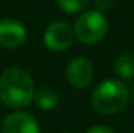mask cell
Instances as JSON below:
<instances>
[{
    "mask_svg": "<svg viewBox=\"0 0 134 133\" xmlns=\"http://www.w3.org/2000/svg\"><path fill=\"white\" fill-rule=\"evenodd\" d=\"M94 6H96V10L98 12H107L110 10L111 7L114 6V3H116V0H93Z\"/></svg>",
    "mask_w": 134,
    "mask_h": 133,
    "instance_id": "obj_11",
    "label": "cell"
},
{
    "mask_svg": "<svg viewBox=\"0 0 134 133\" xmlns=\"http://www.w3.org/2000/svg\"><path fill=\"white\" fill-rule=\"evenodd\" d=\"M2 133H40V127L36 118L23 110L12 112L3 119Z\"/></svg>",
    "mask_w": 134,
    "mask_h": 133,
    "instance_id": "obj_6",
    "label": "cell"
},
{
    "mask_svg": "<svg viewBox=\"0 0 134 133\" xmlns=\"http://www.w3.org/2000/svg\"><path fill=\"white\" fill-rule=\"evenodd\" d=\"M84 133H116L110 126H106V125H96V126H91L90 129H87Z\"/></svg>",
    "mask_w": 134,
    "mask_h": 133,
    "instance_id": "obj_12",
    "label": "cell"
},
{
    "mask_svg": "<svg viewBox=\"0 0 134 133\" xmlns=\"http://www.w3.org/2000/svg\"><path fill=\"white\" fill-rule=\"evenodd\" d=\"M0 133H2V132H0Z\"/></svg>",
    "mask_w": 134,
    "mask_h": 133,
    "instance_id": "obj_15",
    "label": "cell"
},
{
    "mask_svg": "<svg viewBox=\"0 0 134 133\" xmlns=\"http://www.w3.org/2000/svg\"><path fill=\"white\" fill-rule=\"evenodd\" d=\"M114 73L119 76L120 80L129 82L134 79V56L130 53H123L116 59L113 65Z\"/></svg>",
    "mask_w": 134,
    "mask_h": 133,
    "instance_id": "obj_9",
    "label": "cell"
},
{
    "mask_svg": "<svg viewBox=\"0 0 134 133\" xmlns=\"http://www.w3.org/2000/svg\"><path fill=\"white\" fill-rule=\"evenodd\" d=\"M27 39V30L14 19L0 20V44L6 49H19Z\"/></svg>",
    "mask_w": 134,
    "mask_h": 133,
    "instance_id": "obj_7",
    "label": "cell"
},
{
    "mask_svg": "<svg viewBox=\"0 0 134 133\" xmlns=\"http://www.w3.org/2000/svg\"><path fill=\"white\" fill-rule=\"evenodd\" d=\"M33 100L39 109L50 112L54 107H57V104L60 102V96L57 93V90H54L53 87L44 86V87H40L39 90H36Z\"/></svg>",
    "mask_w": 134,
    "mask_h": 133,
    "instance_id": "obj_8",
    "label": "cell"
},
{
    "mask_svg": "<svg viewBox=\"0 0 134 133\" xmlns=\"http://www.w3.org/2000/svg\"><path fill=\"white\" fill-rule=\"evenodd\" d=\"M36 86L27 70L9 67L0 75V100L13 110H21L33 102Z\"/></svg>",
    "mask_w": 134,
    "mask_h": 133,
    "instance_id": "obj_1",
    "label": "cell"
},
{
    "mask_svg": "<svg viewBox=\"0 0 134 133\" xmlns=\"http://www.w3.org/2000/svg\"><path fill=\"white\" fill-rule=\"evenodd\" d=\"M67 82L74 89H84L94 79V66L87 57H74L66 67Z\"/></svg>",
    "mask_w": 134,
    "mask_h": 133,
    "instance_id": "obj_5",
    "label": "cell"
},
{
    "mask_svg": "<svg viewBox=\"0 0 134 133\" xmlns=\"http://www.w3.org/2000/svg\"><path fill=\"white\" fill-rule=\"evenodd\" d=\"M62 133H69V132H62Z\"/></svg>",
    "mask_w": 134,
    "mask_h": 133,
    "instance_id": "obj_14",
    "label": "cell"
},
{
    "mask_svg": "<svg viewBox=\"0 0 134 133\" xmlns=\"http://www.w3.org/2000/svg\"><path fill=\"white\" fill-rule=\"evenodd\" d=\"M74 36L83 44H97L106 37L108 31V22L101 12L98 10H84L76 19Z\"/></svg>",
    "mask_w": 134,
    "mask_h": 133,
    "instance_id": "obj_3",
    "label": "cell"
},
{
    "mask_svg": "<svg viewBox=\"0 0 134 133\" xmlns=\"http://www.w3.org/2000/svg\"><path fill=\"white\" fill-rule=\"evenodd\" d=\"M130 99L134 102V84L131 86V89H130Z\"/></svg>",
    "mask_w": 134,
    "mask_h": 133,
    "instance_id": "obj_13",
    "label": "cell"
},
{
    "mask_svg": "<svg viewBox=\"0 0 134 133\" xmlns=\"http://www.w3.org/2000/svg\"><path fill=\"white\" fill-rule=\"evenodd\" d=\"M74 39L76 36L73 27L69 23L62 20L52 22L43 33L44 46L56 53H62L69 50L71 47L73 42H74Z\"/></svg>",
    "mask_w": 134,
    "mask_h": 133,
    "instance_id": "obj_4",
    "label": "cell"
},
{
    "mask_svg": "<svg viewBox=\"0 0 134 133\" xmlns=\"http://www.w3.org/2000/svg\"><path fill=\"white\" fill-rule=\"evenodd\" d=\"M56 3L60 10L69 14L81 13L90 6V0H56Z\"/></svg>",
    "mask_w": 134,
    "mask_h": 133,
    "instance_id": "obj_10",
    "label": "cell"
},
{
    "mask_svg": "<svg viewBox=\"0 0 134 133\" xmlns=\"http://www.w3.org/2000/svg\"><path fill=\"white\" fill-rule=\"evenodd\" d=\"M130 100V90L120 79H107L91 93V104L100 115L113 116L123 112Z\"/></svg>",
    "mask_w": 134,
    "mask_h": 133,
    "instance_id": "obj_2",
    "label": "cell"
}]
</instances>
